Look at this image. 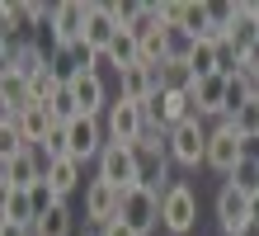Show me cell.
<instances>
[{
	"label": "cell",
	"instance_id": "cell-1",
	"mask_svg": "<svg viewBox=\"0 0 259 236\" xmlns=\"http://www.w3.org/2000/svg\"><path fill=\"white\" fill-rule=\"evenodd\" d=\"M99 180H109L113 189H137V184H146V165H142V156H137V147H118V142H109L99 156Z\"/></svg>",
	"mask_w": 259,
	"mask_h": 236
},
{
	"label": "cell",
	"instance_id": "cell-2",
	"mask_svg": "<svg viewBox=\"0 0 259 236\" xmlns=\"http://www.w3.org/2000/svg\"><path fill=\"white\" fill-rule=\"evenodd\" d=\"M160 198H165V194L146 180V184H137V189H127V194H123V213H118V217H123L137 236H146V231L160 227Z\"/></svg>",
	"mask_w": 259,
	"mask_h": 236
},
{
	"label": "cell",
	"instance_id": "cell-3",
	"mask_svg": "<svg viewBox=\"0 0 259 236\" xmlns=\"http://www.w3.org/2000/svg\"><path fill=\"white\" fill-rule=\"evenodd\" d=\"M146 109L142 104H132V99H118L109 104V123H104V132H109V142H118V147H137V142L146 137Z\"/></svg>",
	"mask_w": 259,
	"mask_h": 236
},
{
	"label": "cell",
	"instance_id": "cell-4",
	"mask_svg": "<svg viewBox=\"0 0 259 236\" xmlns=\"http://www.w3.org/2000/svg\"><path fill=\"white\" fill-rule=\"evenodd\" d=\"M193 222H198V194L175 180L165 189V198H160V227L170 236H184V231H193Z\"/></svg>",
	"mask_w": 259,
	"mask_h": 236
},
{
	"label": "cell",
	"instance_id": "cell-5",
	"mask_svg": "<svg viewBox=\"0 0 259 236\" xmlns=\"http://www.w3.org/2000/svg\"><path fill=\"white\" fill-rule=\"evenodd\" d=\"M245 156H250V151H245V137H240V132H236L226 118H222L217 128L207 132V165H212V170L231 175V170H236L240 161H245Z\"/></svg>",
	"mask_w": 259,
	"mask_h": 236
},
{
	"label": "cell",
	"instance_id": "cell-6",
	"mask_svg": "<svg viewBox=\"0 0 259 236\" xmlns=\"http://www.w3.org/2000/svg\"><path fill=\"white\" fill-rule=\"evenodd\" d=\"M217 222L226 236H245L254 227V213H250V198L240 194V189L231 184H222V194H217Z\"/></svg>",
	"mask_w": 259,
	"mask_h": 236
},
{
	"label": "cell",
	"instance_id": "cell-7",
	"mask_svg": "<svg viewBox=\"0 0 259 236\" xmlns=\"http://www.w3.org/2000/svg\"><path fill=\"white\" fill-rule=\"evenodd\" d=\"M170 156L179 165H207V132H203V118H189L170 132Z\"/></svg>",
	"mask_w": 259,
	"mask_h": 236
},
{
	"label": "cell",
	"instance_id": "cell-8",
	"mask_svg": "<svg viewBox=\"0 0 259 236\" xmlns=\"http://www.w3.org/2000/svg\"><path fill=\"white\" fill-rule=\"evenodd\" d=\"M118 213H123V189H113L109 180H95L85 189V222H95L104 231Z\"/></svg>",
	"mask_w": 259,
	"mask_h": 236
},
{
	"label": "cell",
	"instance_id": "cell-9",
	"mask_svg": "<svg viewBox=\"0 0 259 236\" xmlns=\"http://www.w3.org/2000/svg\"><path fill=\"white\" fill-rule=\"evenodd\" d=\"M85 14L90 5H80V0H62V5H52V47H66V43H80L85 38Z\"/></svg>",
	"mask_w": 259,
	"mask_h": 236
},
{
	"label": "cell",
	"instance_id": "cell-10",
	"mask_svg": "<svg viewBox=\"0 0 259 236\" xmlns=\"http://www.w3.org/2000/svg\"><path fill=\"white\" fill-rule=\"evenodd\" d=\"M66 147H71V156L75 161H90V156H104V128H99V118H71L66 123Z\"/></svg>",
	"mask_w": 259,
	"mask_h": 236
},
{
	"label": "cell",
	"instance_id": "cell-11",
	"mask_svg": "<svg viewBox=\"0 0 259 236\" xmlns=\"http://www.w3.org/2000/svg\"><path fill=\"white\" fill-rule=\"evenodd\" d=\"M42 165L38 161V151L33 147H24V151H14V156H5V165H0V180H5V189H33L38 180H42Z\"/></svg>",
	"mask_w": 259,
	"mask_h": 236
},
{
	"label": "cell",
	"instance_id": "cell-12",
	"mask_svg": "<svg viewBox=\"0 0 259 236\" xmlns=\"http://www.w3.org/2000/svg\"><path fill=\"white\" fill-rule=\"evenodd\" d=\"M118 33H123V24L113 19V10H109V5H90V14H85V43L95 47L99 57L113 47V38H118Z\"/></svg>",
	"mask_w": 259,
	"mask_h": 236
},
{
	"label": "cell",
	"instance_id": "cell-13",
	"mask_svg": "<svg viewBox=\"0 0 259 236\" xmlns=\"http://www.w3.org/2000/svg\"><path fill=\"white\" fill-rule=\"evenodd\" d=\"M226 81L231 76H207V81H198L189 94H193V114L198 118H207V114H217V118H226Z\"/></svg>",
	"mask_w": 259,
	"mask_h": 236
},
{
	"label": "cell",
	"instance_id": "cell-14",
	"mask_svg": "<svg viewBox=\"0 0 259 236\" xmlns=\"http://www.w3.org/2000/svg\"><path fill=\"white\" fill-rule=\"evenodd\" d=\"M71 94H75V109H80L85 118H99V109H109L104 104V81H99V71H80L75 81H66Z\"/></svg>",
	"mask_w": 259,
	"mask_h": 236
},
{
	"label": "cell",
	"instance_id": "cell-15",
	"mask_svg": "<svg viewBox=\"0 0 259 236\" xmlns=\"http://www.w3.org/2000/svg\"><path fill=\"white\" fill-rule=\"evenodd\" d=\"M118 81H123V99H132V104H146L151 94L160 90V81H156V66H146V61H137V66L118 71Z\"/></svg>",
	"mask_w": 259,
	"mask_h": 236
},
{
	"label": "cell",
	"instance_id": "cell-16",
	"mask_svg": "<svg viewBox=\"0 0 259 236\" xmlns=\"http://www.w3.org/2000/svg\"><path fill=\"white\" fill-rule=\"evenodd\" d=\"M156 81H160V90H175V94H189L198 81H193V71H189V61H184V52H175V57H165L160 66H156Z\"/></svg>",
	"mask_w": 259,
	"mask_h": 236
},
{
	"label": "cell",
	"instance_id": "cell-17",
	"mask_svg": "<svg viewBox=\"0 0 259 236\" xmlns=\"http://www.w3.org/2000/svg\"><path fill=\"white\" fill-rule=\"evenodd\" d=\"M184 61H189L193 81H207V76H217V38H198V43H184Z\"/></svg>",
	"mask_w": 259,
	"mask_h": 236
},
{
	"label": "cell",
	"instance_id": "cell-18",
	"mask_svg": "<svg viewBox=\"0 0 259 236\" xmlns=\"http://www.w3.org/2000/svg\"><path fill=\"white\" fill-rule=\"evenodd\" d=\"M0 104H5V114H24V109L33 104V94H28V76L0 71Z\"/></svg>",
	"mask_w": 259,
	"mask_h": 236
},
{
	"label": "cell",
	"instance_id": "cell-19",
	"mask_svg": "<svg viewBox=\"0 0 259 236\" xmlns=\"http://www.w3.org/2000/svg\"><path fill=\"white\" fill-rule=\"evenodd\" d=\"M42 175H48L52 194L66 203V194H71L75 184H80V161H75V156H62V161H48V170H42Z\"/></svg>",
	"mask_w": 259,
	"mask_h": 236
},
{
	"label": "cell",
	"instance_id": "cell-20",
	"mask_svg": "<svg viewBox=\"0 0 259 236\" xmlns=\"http://www.w3.org/2000/svg\"><path fill=\"white\" fill-rule=\"evenodd\" d=\"M226 43H236V47H240V57H245L250 47L259 43V24H254V0H245V5H240V14H236V24H231V33H226Z\"/></svg>",
	"mask_w": 259,
	"mask_h": 236
},
{
	"label": "cell",
	"instance_id": "cell-21",
	"mask_svg": "<svg viewBox=\"0 0 259 236\" xmlns=\"http://www.w3.org/2000/svg\"><path fill=\"white\" fill-rule=\"evenodd\" d=\"M5 222L14 227H33L38 222V213H33V198H28V189H5Z\"/></svg>",
	"mask_w": 259,
	"mask_h": 236
},
{
	"label": "cell",
	"instance_id": "cell-22",
	"mask_svg": "<svg viewBox=\"0 0 259 236\" xmlns=\"http://www.w3.org/2000/svg\"><path fill=\"white\" fill-rule=\"evenodd\" d=\"M226 184L240 189L245 198H254V194H259V156H245V161H240L231 175H226Z\"/></svg>",
	"mask_w": 259,
	"mask_h": 236
},
{
	"label": "cell",
	"instance_id": "cell-23",
	"mask_svg": "<svg viewBox=\"0 0 259 236\" xmlns=\"http://www.w3.org/2000/svg\"><path fill=\"white\" fill-rule=\"evenodd\" d=\"M33 236H71V208L57 203L52 213H42L38 222H33Z\"/></svg>",
	"mask_w": 259,
	"mask_h": 236
},
{
	"label": "cell",
	"instance_id": "cell-24",
	"mask_svg": "<svg viewBox=\"0 0 259 236\" xmlns=\"http://www.w3.org/2000/svg\"><path fill=\"white\" fill-rule=\"evenodd\" d=\"M99 236H137V231H132V227L123 222V217H113V222H109V227H104Z\"/></svg>",
	"mask_w": 259,
	"mask_h": 236
},
{
	"label": "cell",
	"instance_id": "cell-25",
	"mask_svg": "<svg viewBox=\"0 0 259 236\" xmlns=\"http://www.w3.org/2000/svg\"><path fill=\"white\" fill-rule=\"evenodd\" d=\"M245 71H250V76H259V43L245 52Z\"/></svg>",
	"mask_w": 259,
	"mask_h": 236
},
{
	"label": "cell",
	"instance_id": "cell-26",
	"mask_svg": "<svg viewBox=\"0 0 259 236\" xmlns=\"http://www.w3.org/2000/svg\"><path fill=\"white\" fill-rule=\"evenodd\" d=\"M0 236H33V227H14V222H5V227H0Z\"/></svg>",
	"mask_w": 259,
	"mask_h": 236
},
{
	"label": "cell",
	"instance_id": "cell-27",
	"mask_svg": "<svg viewBox=\"0 0 259 236\" xmlns=\"http://www.w3.org/2000/svg\"><path fill=\"white\" fill-rule=\"evenodd\" d=\"M250 213H254V227H259V194L250 198Z\"/></svg>",
	"mask_w": 259,
	"mask_h": 236
},
{
	"label": "cell",
	"instance_id": "cell-28",
	"mask_svg": "<svg viewBox=\"0 0 259 236\" xmlns=\"http://www.w3.org/2000/svg\"><path fill=\"white\" fill-rule=\"evenodd\" d=\"M254 24H259V0H254Z\"/></svg>",
	"mask_w": 259,
	"mask_h": 236
},
{
	"label": "cell",
	"instance_id": "cell-29",
	"mask_svg": "<svg viewBox=\"0 0 259 236\" xmlns=\"http://www.w3.org/2000/svg\"><path fill=\"white\" fill-rule=\"evenodd\" d=\"M254 142H259V137H254Z\"/></svg>",
	"mask_w": 259,
	"mask_h": 236
}]
</instances>
